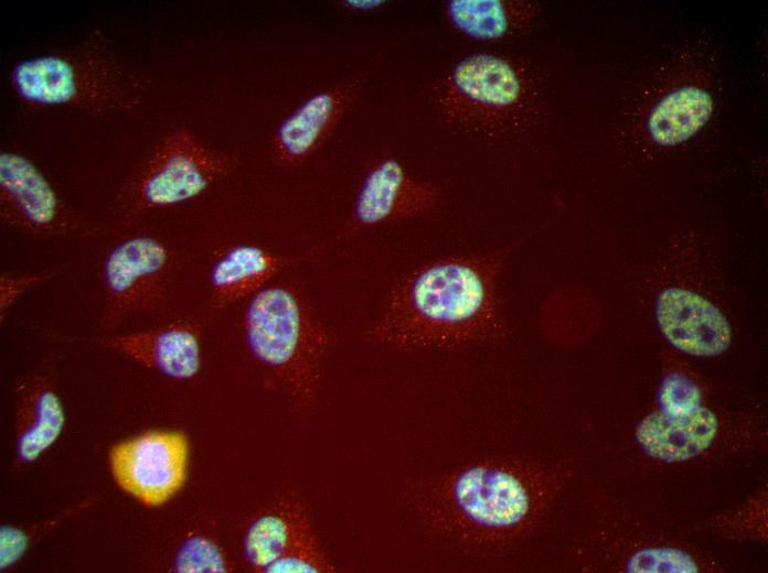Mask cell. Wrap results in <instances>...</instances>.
<instances>
[{"label": "cell", "mask_w": 768, "mask_h": 573, "mask_svg": "<svg viewBox=\"0 0 768 573\" xmlns=\"http://www.w3.org/2000/svg\"><path fill=\"white\" fill-rule=\"evenodd\" d=\"M512 246L424 263L390 293L366 340L413 352L499 339L503 317L498 280Z\"/></svg>", "instance_id": "6da1fadb"}, {"label": "cell", "mask_w": 768, "mask_h": 573, "mask_svg": "<svg viewBox=\"0 0 768 573\" xmlns=\"http://www.w3.org/2000/svg\"><path fill=\"white\" fill-rule=\"evenodd\" d=\"M532 95L526 69L494 53L465 56L435 88L436 105L446 122L486 134L518 127L531 107Z\"/></svg>", "instance_id": "5b68a950"}, {"label": "cell", "mask_w": 768, "mask_h": 573, "mask_svg": "<svg viewBox=\"0 0 768 573\" xmlns=\"http://www.w3.org/2000/svg\"><path fill=\"white\" fill-rule=\"evenodd\" d=\"M236 158L215 150L186 128L168 133L122 194L124 209L143 213L189 202L231 173Z\"/></svg>", "instance_id": "8992f818"}, {"label": "cell", "mask_w": 768, "mask_h": 573, "mask_svg": "<svg viewBox=\"0 0 768 573\" xmlns=\"http://www.w3.org/2000/svg\"><path fill=\"white\" fill-rule=\"evenodd\" d=\"M388 2L385 0H343L341 6L351 12H370L377 10Z\"/></svg>", "instance_id": "484cf974"}, {"label": "cell", "mask_w": 768, "mask_h": 573, "mask_svg": "<svg viewBox=\"0 0 768 573\" xmlns=\"http://www.w3.org/2000/svg\"><path fill=\"white\" fill-rule=\"evenodd\" d=\"M54 275L52 271L35 272H2L0 277V312L7 313L19 299L31 289L49 281Z\"/></svg>", "instance_id": "cb8c5ba5"}, {"label": "cell", "mask_w": 768, "mask_h": 573, "mask_svg": "<svg viewBox=\"0 0 768 573\" xmlns=\"http://www.w3.org/2000/svg\"><path fill=\"white\" fill-rule=\"evenodd\" d=\"M28 547V538L17 528L2 526L0 531V566L7 569L17 562Z\"/></svg>", "instance_id": "d4e9b609"}, {"label": "cell", "mask_w": 768, "mask_h": 573, "mask_svg": "<svg viewBox=\"0 0 768 573\" xmlns=\"http://www.w3.org/2000/svg\"><path fill=\"white\" fill-rule=\"evenodd\" d=\"M105 344L136 363L178 380L193 378L201 367L199 334L186 322L113 336Z\"/></svg>", "instance_id": "5bb4252c"}, {"label": "cell", "mask_w": 768, "mask_h": 573, "mask_svg": "<svg viewBox=\"0 0 768 573\" xmlns=\"http://www.w3.org/2000/svg\"><path fill=\"white\" fill-rule=\"evenodd\" d=\"M23 431L18 436V456L33 462L58 437L65 421L57 393L43 382H35L21 403Z\"/></svg>", "instance_id": "d6986e66"}, {"label": "cell", "mask_w": 768, "mask_h": 573, "mask_svg": "<svg viewBox=\"0 0 768 573\" xmlns=\"http://www.w3.org/2000/svg\"><path fill=\"white\" fill-rule=\"evenodd\" d=\"M188 442L178 432H153L115 446L110 465L118 485L147 506H159L183 485Z\"/></svg>", "instance_id": "ba28073f"}, {"label": "cell", "mask_w": 768, "mask_h": 573, "mask_svg": "<svg viewBox=\"0 0 768 573\" xmlns=\"http://www.w3.org/2000/svg\"><path fill=\"white\" fill-rule=\"evenodd\" d=\"M634 572H692L696 565L692 559L673 549L646 550L637 553L629 565Z\"/></svg>", "instance_id": "603a6c76"}, {"label": "cell", "mask_w": 768, "mask_h": 573, "mask_svg": "<svg viewBox=\"0 0 768 573\" xmlns=\"http://www.w3.org/2000/svg\"><path fill=\"white\" fill-rule=\"evenodd\" d=\"M9 83L24 104L67 107L97 116L126 112L141 100L140 79L115 56L99 35L74 48L17 62Z\"/></svg>", "instance_id": "277c9868"}, {"label": "cell", "mask_w": 768, "mask_h": 573, "mask_svg": "<svg viewBox=\"0 0 768 573\" xmlns=\"http://www.w3.org/2000/svg\"><path fill=\"white\" fill-rule=\"evenodd\" d=\"M243 326L266 386L296 411H309L331 343L330 332L313 306L295 286L270 282L247 299Z\"/></svg>", "instance_id": "3957f363"}, {"label": "cell", "mask_w": 768, "mask_h": 573, "mask_svg": "<svg viewBox=\"0 0 768 573\" xmlns=\"http://www.w3.org/2000/svg\"><path fill=\"white\" fill-rule=\"evenodd\" d=\"M310 528L300 501L290 497L281 499L248 526L243 539L244 556L255 571L264 572Z\"/></svg>", "instance_id": "ac0fdd59"}, {"label": "cell", "mask_w": 768, "mask_h": 573, "mask_svg": "<svg viewBox=\"0 0 768 573\" xmlns=\"http://www.w3.org/2000/svg\"><path fill=\"white\" fill-rule=\"evenodd\" d=\"M381 61L382 55L377 54L352 76L313 94L289 113L274 136L277 160L292 166L313 155L340 123Z\"/></svg>", "instance_id": "30bf717a"}, {"label": "cell", "mask_w": 768, "mask_h": 573, "mask_svg": "<svg viewBox=\"0 0 768 573\" xmlns=\"http://www.w3.org/2000/svg\"><path fill=\"white\" fill-rule=\"evenodd\" d=\"M172 569L180 573H224L228 571V565L214 542L193 536L179 548Z\"/></svg>", "instance_id": "44dd1931"}, {"label": "cell", "mask_w": 768, "mask_h": 573, "mask_svg": "<svg viewBox=\"0 0 768 573\" xmlns=\"http://www.w3.org/2000/svg\"><path fill=\"white\" fill-rule=\"evenodd\" d=\"M442 12L450 28L462 36L494 43L526 29L538 17L540 6L524 0H448Z\"/></svg>", "instance_id": "2e32d148"}, {"label": "cell", "mask_w": 768, "mask_h": 573, "mask_svg": "<svg viewBox=\"0 0 768 573\" xmlns=\"http://www.w3.org/2000/svg\"><path fill=\"white\" fill-rule=\"evenodd\" d=\"M511 461L480 458L414 485L416 510L435 530L470 545L493 547L516 536L536 507V486Z\"/></svg>", "instance_id": "7a4b0ae2"}, {"label": "cell", "mask_w": 768, "mask_h": 573, "mask_svg": "<svg viewBox=\"0 0 768 573\" xmlns=\"http://www.w3.org/2000/svg\"><path fill=\"white\" fill-rule=\"evenodd\" d=\"M658 324L678 349L695 356H717L730 344V326L722 312L700 294L663 290L657 301Z\"/></svg>", "instance_id": "7c38bea8"}, {"label": "cell", "mask_w": 768, "mask_h": 573, "mask_svg": "<svg viewBox=\"0 0 768 573\" xmlns=\"http://www.w3.org/2000/svg\"><path fill=\"white\" fill-rule=\"evenodd\" d=\"M717 425L715 414L706 408L683 417L659 411L640 422L636 436L649 456L668 463L683 462L703 453L712 444Z\"/></svg>", "instance_id": "9a60e30c"}, {"label": "cell", "mask_w": 768, "mask_h": 573, "mask_svg": "<svg viewBox=\"0 0 768 573\" xmlns=\"http://www.w3.org/2000/svg\"><path fill=\"white\" fill-rule=\"evenodd\" d=\"M441 198L436 184L415 179L394 158L382 159L359 186L348 230L430 215L440 207Z\"/></svg>", "instance_id": "8fae6325"}, {"label": "cell", "mask_w": 768, "mask_h": 573, "mask_svg": "<svg viewBox=\"0 0 768 573\" xmlns=\"http://www.w3.org/2000/svg\"><path fill=\"white\" fill-rule=\"evenodd\" d=\"M171 264L170 249L152 235L134 234L114 244L102 266L105 316L110 321L159 300Z\"/></svg>", "instance_id": "52a82bcc"}, {"label": "cell", "mask_w": 768, "mask_h": 573, "mask_svg": "<svg viewBox=\"0 0 768 573\" xmlns=\"http://www.w3.org/2000/svg\"><path fill=\"white\" fill-rule=\"evenodd\" d=\"M715 108V94L708 84L696 79L672 84L650 104L642 119V136L649 145H682L705 128Z\"/></svg>", "instance_id": "4fadbf2b"}, {"label": "cell", "mask_w": 768, "mask_h": 573, "mask_svg": "<svg viewBox=\"0 0 768 573\" xmlns=\"http://www.w3.org/2000/svg\"><path fill=\"white\" fill-rule=\"evenodd\" d=\"M281 268V259L256 245L241 244L224 251L210 272L211 302L225 307L266 286Z\"/></svg>", "instance_id": "e0dca14e"}, {"label": "cell", "mask_w": 768, "mask_h": 573, "mask_svg": "<svg viewBox=\"0 0 768 573\" xmlns=\"http://www.w3.org/2000/svg\"><path fill=\"white\" fill-rule=\"evenodd\" d=\"M701 399L700 389L680 374L670 375L664 380L659 393L661 411L672 417L693 413L701 408Z\"/></svg>", "instance_id": "7402d4cb"}, {"label": "cell", "mask_w": 768, "mask_h": 573, "mask_svg": "<svg viewBox=\"0 0 768 573\" xmlns=\"http://www.w3.org/2000/svg\"><path fill=\"white\" fill-rule=\"evenodd\" d=\"M333 570L313 529L310 528L278 560L267 566L264 573H322Z\"/></svg>", "instance_id": "ffe728a7"}, {"label": "cell", "mask_w": 768, "mask_h": 573, "mask_svg": "<svg viewBox=\"0 0 768 573\" xmlns=\"http://www.w3.org/2000/svg\"><path fill=\"white\" fill-rule=\"evenodd\" d=\"M0 217L4 224L39 236H60L73 229L56 190L28 155L0 152Z\"/></svg>", "instance_id": "9c48e42d"}]
</instances>
